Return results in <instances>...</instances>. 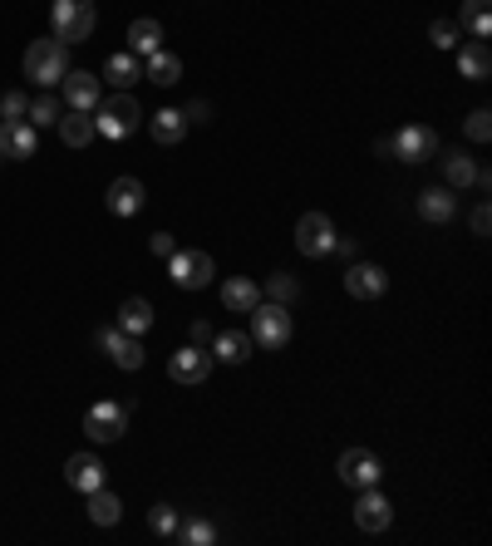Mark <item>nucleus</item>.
<instances>
[{
	"mask_svg": "<svg viewBox=\"0 0 492 546\" xmlns=\"http://www.w3.org/2000/svg\"><path fill=\"white\" fill-rule=\"evenodd\" d=\"M64 74H69V50H64L60 40L55 35L30 40V50H25V79L40 84V89H55Z\"/></svg>",
	"mask_w": 492,
	"mask_h": 546,
	"instance_id": "obj_1",
	"label": "nucleus"
},
{
	"mask_svg": "<svg viewBox=\"0 0 492 546\" xmlns=\"http://www.w3.org/2000/svg\"><path fill=\"white\" fill-rule=\"evenodd\" d=\"M94 20H99L94 0H55L50 5V30L60 45H84L94 35Z\"/></svg>",
	"mask_w": 492,
	"mask_h": 546,
	"instance_id": "obj_2",
	"label": "nucleus"
},
{
	"mask_svg": "<svg viewBox=\"0 0 492 546\" xmlns=\"http://www.w3.org/2000/svg\"><path fill=\"white\" fill-rule=\"evenodd\" d=\"M138 119H143V109H138V99L123 89V94H114L109 104L94 109V133L109 138V143H119V138H128V133L138 128Z\"/></svg>",
	"mask_w": 492,
	"mask_h": 546,
	"instance_id": "obj_3",
	"label": "nucleus"
},
{
	"mask_svg": "<svg viewBox=\"0 0 492 546\" xmlns=\"http://www.w3.org/2000/svg\"><path fill=\"white\" fill-rule=\"evenodd\" d=\"M251 340L266 345V350H281L291 345V305L281 301H261L251 310Z\"/></svg>",
	"mask_w": 492,
	"mask_h": 546,
	"instance_id": "obj_4",
	"label": "nucleus"
},
{
	"mask_svg": "<svg viewBox=\"0 0 492 546\" xmlns=\"http://www.w3.org/2000/svg\"><path fill=\"white\" fill-rule=\"evenodd\" d=\"M84 433H89L94 443H119L123 433H128V409L114 404V399L89 404V414H84Z\"/></svg>",
	"mask_w": 492,
	"mask_h": 546,
	"instance_id": "obj_5",
	"label": "nucleus"
},
{
	"mask_svg": "<svg viewBox=\"0 0 492 546\" xmlns=\"http://www.w3.org/2000/svg\"><path fill=\"white\" fill-rule=\"evenodd\" d=\"M389 153H394L399 163H429L433 153H438V133L424 128V123H404V128L389 138Z\"/></svg>",
	"mask_w": 492,
	"mask_h": 546,
	"instance_id": "obj_6",
	"label": "nucleus"
},
{
	"mask_svg": "<svg viewBox=\"0 0 492 546\" xmlns=\"http://www.w3.org/2000/svg\"><path fill=\"white\" fill-rule=\"evenodd\" d=\"M168 276H173L183 291H202V286L217 276V266H212L207 251H173V256H168Z\"/></svg>",
	"mask_w": 492,
	"mask_h": 546,
	"instance_id": "obj_7",
	"label": "nucleus"
},
{
	"mask_svg": "<svg viewBox=\"0 0 492 546\" xmlns=\"http://www.w3.org/2000/svg\"><path fill=\"white\" fill-rule=\"evenodd\" d=\"M40 148V133L30 119H5L0 123V163H15V158H35Z\"/></svg>",
	"mask_w": 492,
	"mask_h": 546,
	"instance_id": "obj_8",
	"label": "nucleus"
},
{
	"mask_svg": "<svg viewBox=\"0 0 492 546\" xmlns=\"http://www.w3.org/2000/svg\"><path fill=\"white\" fill-rule=\"evenodd\" d=\"M296 246H301L306 256H330V246H335V222H330L325 212H306V217L296 222Z\"/></svg>",
	"mask_w": 492,
	"mask_h": 546,
	"instance_id": "obj_9",
	"label": "nucleus"
},
{
	"mask_svg": "<svg viewBox=\"0 0 492 546\" xmlns=\"http://www.w3.org/2000/svg\"><path fill=\"white\" fill-rule=\"evenodd\" d=\"M345 291H350L355 301H379V296L389 291V276H384V266H374V261H355V266H345Z\"/></svg>",
	"mask_w": 492,
	"mask_h": 546,
	"instance_id": "obj_10",
	"label": "nucleus"
},
{
	"mask_svg": "<svg viewBox=\"0 0 492 546\" xmlns=\"http://www.w3.org/2000/svg\"><path fill=\"white\" fill-rule=\"evenodd\" d=\"M99 350L119 364V369H138V364H143V340L119 330V325H104V330H99Z\"/></svg>",
	"mask_w": 492,
	"mask_h": 546,
	"instance_id": "obj_11",
	"label": "nucleus"
},
{
	"mask_svg": "<svg viewBox=\"0 0 492 546\" xmlns=\"http://www.w3.org/2000/svg\"><path fill=\"white\" fill-rule=\"evenodd\" d=\"M340 478H345V487H379L384 468H379V458L369 448H345L340 453Z\"/></svg>",
	"mask_w": 492,
	"mask_h": 546,
	"instance_id": "obj_12",
	"label": "nucleus"
},
{
	"mask_svg": "<svg viewBox=\"0 0 492 546\" xmlns=\"http://www.w3.org/2000/svg\"><path fill=\"white\" fill-rule=\"evenodd\" d=\"M60 84H64V109H79V114L99 109V79L89 69H69Z\"/></svg>",
	"mask_w": 492,
	"mask_h": 546,
	"instance_id": "obj_13",
	"label": "nucleus"
},
{
	"mask_svg": "<svg viewBox=\"0 0 492 546\" xmlns=\"http://www.w3.org/2000/svg\"><path fill=\"white\" fill-rule=\"evenodd\" d=\"M168 374H173L178 384H202V379L212 374V350H207V345H183V350L168 360Z\"/></svg>",
	"mask_w": 492,
	"mask_h": 546,
	"instance_id": "obj_14",
	"label": "nucleus"
},
{
	"mask_svg": "<svg viewBox=\"0 0 492 546\" xmlns=\"http://www.w3.org/2000/svg\"><path fill=\"white\" fill-rule=\"evenodd\" d=\"M355 522H360V532H384V527L394 522V507H389V497H384L379 487H360Z\"/></svg>",
	"mask_w": 492,
	"mask_h": 546,
	"instance_id": "obj_15",
	"label": "nucleus"
},
{
	"mask_svg": "<svg viewBox=\"0 0 492 546\" xmlns=\"http://www.w3.org/2000/svg\"><path fill=\"white\" fill-rule=\"evenodd\" d=\"M419 217L433 222V227L453 222V217H458V197H453V187H424V192H419Z\"/></svg>",
	"mask_w": 492,
	"mask_h": 546,
	"instance_id": "obj_16",
	"label": "nucleus"
},
{
	"mask_svg": "<svg viewBox=\"0 0 492 546\" xmlns=\"http://www.w3.org/2000/svg\"><path fill=\"white\" fill-rule=\"evenodd\" d=\"M64 478H69L74 492H94V487H104V463H99L94 453H69Z\"/></svg>",
	"mask_w": 492,
	"mask_h": 546,
	"instance_id": "obj_17",
	"label": "nucleus"
},
{
	"mask_svg": "<svg viewBox=\"0 0 492 546\" xmlns=\"http://www.w3.org/2000/svg\"><path fill=\"white\" fill-rule=\"evenodd\" d=\"M458 74L463 79H473V84H483L492 74V50H488V40H463L458 45Z\"/></svg>",
	"mask_w": 492,
	"mask_h": 546,
	"instance_id": "obj_18",
	"label": "nucleus"
},
{
	"mask_svg": "<svg viewBox=\"0 0 492 546\" xmlns=\"http://www.w3.org/2000/svg\"><path fill=\"white\" fill-rule=\"evenodd\" d=\"M143 197H148V192H143V182L138 178H114L109 182V192H104V202H109L114 217H133V212L143 207Z\"/></svg>",
	"mask_w": 492,
	"mask_h": 546,
	"instance_id": "obj_19",
	"label": "nucleus"
},
{
	"mask_svg": "<svg viewBox=\"0 0 492 546\" xmlns=\"http://www.w3.org/2000/svg\"><path fill=\"white\" fill-rule=\"evenodd\" d=\"M143 79H148V84H158V89H173V84L183 79V60H178V55H168V50H153V55L143 60Z\"/></svg>",
	"mask_w": 492,
	"mask_h": 546,
	"instance_id": "obj_20",
	"label": "nucleus"
},
{
	"mask_svg": "<svg viewBox=\"0 0 492 546\" xmlns=\"http://www.w3.org/2000/svg\"><path fill=\"white\" fill-rule=\"evenodd\" d=\"M55 128H60L64 148H84V143H94V138H99V133H94V114H79V109H64Z\"/></svg>",
	"mask_w": 492,
	"mask_h": 546,
	"instance_id": "obj_21",
	"label": "nucleus"
},
{
	"mask_svg": "<svg viewBox=\"0 0 492 546\" xmlns=\"http://www.w3.org/2000/svg\"><path fill=\"white\" fill-rule=\"evenodd\" d=\"M443 173H448V187H488V173L473 158H463V148L443 158Z\"/></svg>",
	"mask_w": 492,
	"mask_h": 546,
	"instance_id": "obj_22",
	"label": "nucleus"
},
{
	"mask_svg": "<svg viewBox=\"0 0 492 546\" xmlns=\"http://www.w3.org/2000/svg\"><path fill=\"white\" fill-rule=\"evenodd\" d=\"M153 50H163V25H158V20H133V25H128V55L148 60Z\"/></svg>",
	"mask_w": 492,
	"mask_h": 546,
	"instance_id": "obj_23",
	"label": "nucleus"
},
{
	"mask_svg": "<svg viewBox=\"0 0 492 546\" xmlns=\"http://www.w3.org/2000/svg\"><path fill=\"white\" fill-rule=\"evenodd\" d=\"M114 325H119V330H128V335H138V340H143V335L153 330V305L143 301V296H128V301L119 305V320H114Z\"/></svg>",
	"mask_w": 492,
	"mask_h": 546,
	"instance_id": "obj_24",
	"label": "nucleus"
},
{
	"mask_svg": "<svg viewBox=\"0 0 492 546\" xmlns=\"http://www.w3.org/2000/svg\"><path fill=\"white\" fill-rule=\"evenodd\" d=\"M148 133H153V143H163V148H173V143H183V133H187L183 109H158V114L148 119Z\"/></svg>",
	"mask_w": 492,
	"mask_h": 546,
	"instance_id": "obj_25",
	"label": "nucleus"
},
{
	"mask_svg": "<svg viewBox=\"0 0 492 546\" xmlns=\"http://www.w3.org/2000/svg\"><path fill=\"white\" fill-rule=\"evenodd\" d=\"M104 79H109L114 89H133V84L143 79V60H138V55H128V50H119V55H109V60H104Z\"/></svg>",
	"mask_w": 492,
	"mask_h": 546,
	"instance_id": "obj_26",
	"label": "nucleus"
},
{
	"mask_svg": "<svg viewBox=\"0 0 492 546\" xmlns=\"http://www.w3.org/2000/svg\"><path fill=\"white\" fill-rule=\"evenodd\" d=\"M222 305H227V310H242V315H251V310L261 305V286H256L251 276H232V281L222 286Z\"/></svg>",
	"mask_w": 492,
	"mask_h": 546,
	"instance_id": "obj_27",
	"label": "nucleus"
},
{
	"mask_svg": "<svg viewBox=\"0 0 492 546\" xmlns=\"http://www.w3.org/2000/svg\"><path fill=\"white\" fill-rule=\"evenodd\" d=\"M212 360L246 364V360H251V340H246V335H237V330H222V335H212Z\"/></svg>",
	"mask_w": 492,
	"mask_h": 546,
	"instance_id": "obj_28",
	"label": "nucleus"
},
{
	"mask_svg": "<svg viewBox=\"0 0 492 546\" xmlns=\"http://www.w3.org/2000/svg\"><path fill=\"white\" fill-rule=\"evenodd\" d=\"M123 517V502L109 492V487H94L89 492V522H99V527H114Z\"/></svg>",
	"mask_w": 492,
	"mask_h": 546,
	"instance_id": "obj_29",
	"label": "nucleus"
},
{
	"mask_svg": "<svg viewBox=\"0 0 492 546\" xmlns=\"http://www.w3.org/2000/svg\"><path fill=\"white\" fill-rule=\"evenodd\" d=\"M173 537L183 546H212L217 542V527H212V517H187V522H178Z\"/></svg>",
	"mask_w": 492,
	"mask_h": 546,
	"instance_id": "obj_30",
	"label": "nucleus"
},
{
	"mask_svg": "<svg viewBox=\"0 0 492 546\" xmlns=\"http://www.w3.org/2000/svg\"><path fill=\"white\" fill-rule=\"evenodd\" d=\"M458 25H468V30H473V40H488V35H492L488 0H463V15H458Z\"/></svg>",
	"mask_w": 492,
	"mask_h": 546,
	"instance_id": "obj_31",
	"label": "nucleus"
},
{
	"mask_svg": "<svg viewBox=\"0 0 492 546\" xmlns=\"http://www.w3.org/2000/svg\"><path fill=\"white\" fill-rule=\"evenodd\" d=\"M296 296H301V281H296L291 271H271V276H266V301L291 305Z\"/></svg>",
	"mask_w": 492,
	"mask_h": 546,
	"instance_id": "obj_32",
	"label": "nucleus"
},
{
	"mask_svg": "<svg viewBox=\"0 0 492 546\" xmlns=\"http://www.w3.org/2000/svg\"><path fill=\"white\" fill-rule=\"evenodd\" d=\"M60 114H64L60 99H55V94H40V99L30 104V114H25V119L35 123V128H55V123H60Z\"/></svg>",
	"mask_w": 492,
	"mask_h": 546,
	"instance_id": "obj_33",
	"label": "nucleus"
},
{
	"mask_svg": "<svg viewBox=\"0 0 492 546\" xmlns=\"http://www.w3.org/2000/svg\"><path fill=\"white\" fill-rule=\"evenodd\" d=\"M429 40L438 50H458V45H463V25H458V20H433Z\"/></svg>",
	"mask_w": 492,
	"mask_h": 546,
	"instance_id": "obj_34",
	"label": "nucleus"
},
{
	"mask_svg": "<svg viewBox=\"0 0 492 546\" xmlns=\"http://www.w3.org/2000/svg\"><path fill=\"white\" fill-rule=\"evenodd\" d=\"M148 527H153V537H163V542H173V532H178V512H173L168 502H158V507L148 512Z\"/></svg>",
	"mask_w": 492,
	"mask_h": 546,
	"instance_id": "obj_35",
	"label": "nucleus"
},
{
	"mask_svg": "<svg viewBox=\"0 0 492 546\" xmlns=\"http://www.w3.org/2000/svg\"><path fill=\"white\" fill-rule=\"evenodd\" d=\"M25 114H30V99L20 89H5L0 94V119H25Z\"/></svg>",
	"mask_w": 492,
	"mask_h": 546,
	"instance_id": "obj_36",
	"label": "nucleus"
},
{
	"mask_svg": "<svg viewBox=\"0 0 492 546\" xmlns=\"http://www.w3.org/2000/svg\"><path fill=\"white\" fill-rule=\"evenodd\" d=\"M468 138H473V143H488L492 138V114L488 109H473V114H468Z\"/></svg>",
	"mask_w": 492,
	"mask_h": 546,
	"instance_id": "obj_37",
	"label": "nucleus"
},
{
	"mask_svg": "<svg viewBox=\"0 0 492 546\" xmlns=\"http://www.w3.org/2000/svg\"><path fill=\"white\" fill-rule=\"evenodd\" d=\"M148 246H153V256H173V251H178V242H173L168 232H153V237H148Z\"/></svg>",
	"mask_w": 492,
	"mask_h": 546,
	"instance_id": "obj_38",
	"label": "nucleus"
},
{
	"mask_svg": "<svg viewBox=\"0 0 492 546\" xmlns=\"http://www.w3.org/2000/svg\"><path fill=\"white\" fill-rule=\"evenodd\" d=\"M330 251H335V256H345V261H350V256H355V251H360V242H355V237H340V232H335V246H330Z\"/></svg>",
	"mask_w": 492,
	"mask_h": 546,
	"instance_id": "obj_39",
	"label": "nucleus"
},
{
	"mask_svg": "<svg viewBox=\"0 0 492 546\" xmlns=\"http://www.w3.org/2000/svg\"><path fill=\"white\" fill-rule=\"evenodd\" d=\"M488 227H492V212H488V207H478V212H473V232H478V237H488Z\"/></svg>",
	"mask_w": 492,
	"mask_h": 546,
	"instance_id": "obj_40",
	"label": "nucleus"
},
{
	"mask_svg": "<svg viewBox=\"0 0 492 546\" xmlns=\"http://www.w3.org/2000/svg\"><path fill=\"white\" fill-rule=\"evenodd\" d=\"M192 345H212V325H207V320L192 325Z\"/></svg>",
	"mask_w": 492,
	"mask_h": 546,
	"instance_id": "obj_41",
	"label": "nucleus"
},
{
	"mask_svg": "<svg viewBox=\"0 0 492 546\" xmlns=\"http://www.w3.org/2000/svg\"><path fill=\"white\" fill-rule=\"evenodd\" d=\"M183 119H187V123H207V104H202V99H197V104H187Z\"/></svg>",
	"mask_w": 492,
	"mask_h": 546,
	"instance_id": "obj_42",
	"label": "nucleus"
}]
</instances>
